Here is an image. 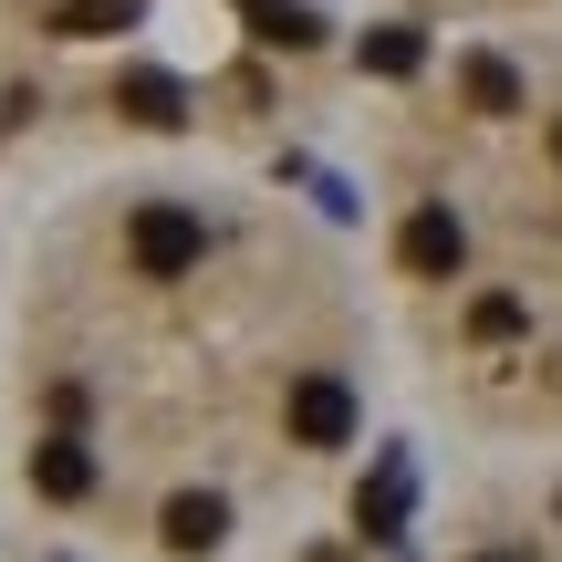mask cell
Returning a JSON list of instances; mask_svg holds the SVG:
<instances>
[{"instance_id":"3957f363","label":"cell","mask_w":562,"mask_h":562,"mask_svg":"<svg viewBox=\"0 0 562 562\" xmlns=\"http://www.w3.org/2000/svg\"><path fill=\"white\" fill-rule=\"evenodd\" d=\"M32 490H42V501H83V490H94L83 438H42V448H32Z\"/></svg>"},{"instance_id":"8992f818","label":"cell","mask_w":562,"mask_h":562,"mask_svg":"<svg viewBox=\"0 0 562 562\" xmlns=\"http://www.w3.org/2000/svg\"><path fill=\"white\" fill-rule=\"evenodd\" d=\"M459 83H469V104H480V115H521V74H510L501 53H469Z\"/></svg>"},{"instance_id":"9c48e42d","label":"cell","mask_w":562,"mask_h":562,"mask_svg":"<svg viewBox=\"0 0 562 562\" xmlns=\"http://www.w3.org/2000/svg\"><path fill=\"white\" fill-rule=\"evenodd\" d=\"M552 157H562V115H552Z\"/></svg>"},{"instance_id":"ba28073f","label":"cell","mask_w":562,"mask_h":562,"mask_svg":"<svg viewBox=\"0 0 562 562\" xmlns=\"http://www.w3.org/2000/svg\"><path fill=\"white\" fill-rule=\"evenodd\" d=\"M364 63H375V74H417V32H375Z\"/></svg>"},{"instance_id":"5b68a950","label":"cell","mask_w":562,"mask_h":562,"mask_svg":"<svg viewBox=\"0 0 562 562\" xmlns=\"http://www.w3.org/2000/svg\"><path fill=\"white\" fill-rule=\"evenodd\" d=\"M459 220H448V209H417V220H406V271H427V281H438V271H459Z\"/></svg>"},{"instance_id":"52a82bcc","label":"cell","mask_w":562,"mask_h":562,"mask_svg":"<svg viewBox=\"0 0 562 562\" xmlns=\"http://www.w3.org/2000/svg\"><path fill=\"white\" fill-rule=\"evenodd\" d=\"M115 104H125V115H136V125H178V115H188L178 74H125V83H115Z\"/></svg>"},{"instance_id":"7a4b0ae2","label":"cell","mask_w":562,"mask_h":562,"mask_svg":"<svg viewBox=\"0 0 562 562\" xmlns=\"http://www.w3.org/2000/svg\"><path fill=\"white\" fill-rule=\"evenodd\" d=\"M292 438L302 448H344V438H355V396H344L334 375H302L292 385Z\"/></svg>"},{"instance_id":"277c9868","label":"cell","mask_w":562,"mask_h":562,"mask_svg":"<svg viewBox=\"0 0 562 562\" xmlns=\"http://www.w3.org/2000/svg\"><path fill=\"white\" fill-rule=\"evenodd\" d=\"M220 531H229V501H220V490H178V501H167V542H178V552H209Z\"/></svg>"},{"instance_id":"6da1fadb","label":"cell","mask_w":562,"mask_h":562,"mask_svg":"<svg viewBox=\"0 0 562 562\" xmlns=\"http://www.w3.org/2000/svg\"><path fill=\"white\" fill-rule=\"evenodd\" d=\"M125 250H136V271H146V281H178L188 261H199V209H178V199L136 209V229H125Z\"/></svg>"}]
</instances>
